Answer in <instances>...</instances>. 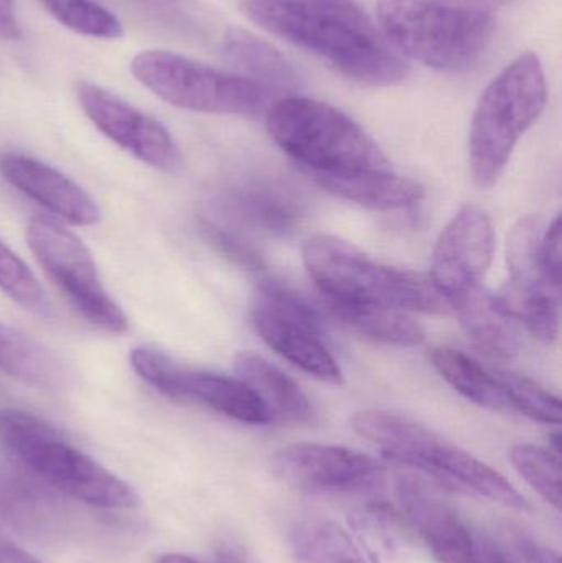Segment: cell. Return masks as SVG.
<instances>
[{"label": "cell", "mask_w": 562, "mask_h": 563, "mask_svg": "<svg viewBox=\"0 0 562 563\" xmlns=\"http://www.w3.org/2000/svg\"><path fill=\"white\" fill-rule=\"evenodd\" d=\"M562 227L561 218H557L543 238V246H541V267H543L544 277L553 287H561V269H562Z\"/></svg>", "instance_id": "d6a6232c"}, {"label": "cell", "mask_w": 562, "mask_h": 563, "mask_svg": "<svg viewBox=\"0 0 562 563\" xmlns=\"http://www.w3.org/2000/svg\"><path fill=\"white\" fill-rule=\"evenodd\" d=\"M280 2L309 3V5L327 7V9L346 10V12L360 10L355 0H280Z\"/></svg>", "instance_id": "74e56055"}, {"label": "cell", "mask_w": 562, "mask_h": 563, "mask_svg": "<svg viewBox=\"0 0 562 563\" xmlns=\"http://www.w3.org/2000/svg\"><path fill=\"white\" fill-rule=\"evenodd\" d=\"M312 177L329 194L372 210H401L415 207L425 197V187L419 181L401 177L395 170H362Z\"/></svg>", "instance_id": "e0dca14e"}, {"label": "cell", "mask_w": 562, "mask_h": 563, "mask_svg": "<svg viewBox=\"0 0 562 563\" xmlns=\"http://www.w3.org/2000/svg\"><path fill=\"white\" fill-rule=\"evenodd\" d=\"M0 373L32 384L55 389L65 383L66 371L52 351L32 338L0 321Z\"/></svg>", "instance_id": "7402d4cb"}, {"label": "cell", "mask_w": 562, "mask_h": 563, "mask_svg": "<svg viewBox=\"0 0 562 563\" xmlns=\"http://www.w3.org/2000/svg\"><path fill=\"white\" fill-rule=\"evenodd\" d=\"M350 528L370 563H399L405 555V536L398 516L385 503H368L349 518Z\"/></svg>", "instance_id": "cb8c5ba5"}, {"label": "cell", "mask_w": 562, "mask_h": 563, "mask_svg": "<svg viewBox=\"0 0 562 563\" xmlns=\"http://www.w3.org/2000/svg\"><path fill=\"white\" fill-rule=\"evenodd\" d=\"M481 353L495 361H511L521 350L520 323L508 313L500 298L484 285L471 288L449 301Z\"/></svg>", "instance_id": "2e32d148"}, {"label": "cell", "mask_w": 562, "mask_h": 563, "mask_svg": "<svg viewBox=\"0 0 562 563\" xmlns=\"http://www.w3.org/2000/svg\"><path fill=\"white\" fill-rule=\"evenodd\" d=\"M379 33L393 49L442 73H465L487 52L494 16L441 0H379Z\"/></svg>", "instance_id": "7a4b0ae2"}, {"label": "cell", "mask_w": 562, "mask_h": 563, "mask_svg": "<svg viewBox=\"0 0 562 563\" xmlns=\"http://www.w3.org/2000/svg\"><path fill=\"white\" fill-rule=\"evenodd\" d=\"M0 290L26 310L38 314H46L49 311L48 298L38 279L2 241H0Z\"/></svg>", "instance_id": "4dcf8cb0"}, {"label": "cell", "mask_w": 562, "mask_h": 563, "mask_svg": "<svg viewBox=\"0 0 562 563\" xmlns=\"http://www.w3.org/2000/svg\"><path fill=\"white\" fill-rule=\"evenodd\" d=\"M518 549L528 563H561L558 552L527 536L518 538Z\"/></svg>", "instance_id": "e575fe53"}, {"label": "cell", "mask_w": 562, "mask_h": 563, "mask_svg": "<svg viewBox=\"0 0 562 563\" xmlns=\"http://www.w3.org/2000/svg\"><path fill=\"white\" fill-rule=\"evenodd\" d=\"M134 78L174 108L205 114L253 118L267 111L271 89L167 49H145L132 58Z\"/></svg>", "instance_id": "52a82bcc"}, {"label": "cell", "mask_w": 562, "mask_h": 563, "mask_svg": "<svg viewBox=\"0 0 562 563\" xmlns=\"http://www.w3.org/2000/svg\"><path fill=\"white\" fill-rule=\"evenodd\" d=\"M251 320L267 346L309 376L342 386L343 373L323 336L319 310L287 285L273 279L257 284Z\"/></svg>", "instance_id": "9c48e42d"}, {"label": "cell", "mask_w": 562, "mask_h": 563, "mask_svg": "<svg viewBox=\"0 0 562 563\" xmlns=\"http://www.w3.org/2000/svg\"><path fill=\"white\" fill-rule=\"evenodd\" d=\"M495 377L500 383L511 410H518L528 419L544 426H561L560 397L554 396L530 377L520 376V374L500 371L495 374Z\"/></svg>", "instance_id": "f546056e"}, {"label": "cell", "mask_w": 562, "mask_h": 563, "mask_svg": "<svg viewBox=\"0 0 562 563\" xmlns=\"http://www.w3.org/2000/svg\"><path fill=\"white\" fill-rule=\"evenodd\" d=\"M510 462L518 475L540 495L543 501L553 506L557 511L561 508V460L560 455L531 445L518 443L510 450Z\"/></svg>", "instance_id": "f1b7e54d"}, {"label": "cell", "mask_w": 562, "mask_h": 563, "mask_svg": "<svg viewBox=\"0 0 562 563\" xmlns=\"http://www.w3.org/2000/svg\"><path fill=\"white\" fill-rule=\"evenodd\" d=\"M0 175L13 188L75 227H95L102 214L96 201L56 168L19 152L0 154Z\"/></svg>", "instance_id": "9a60e30c"}, {"label": "cell", "mask_w": 562, "mask_h": 563, "mask_svg": "<svg viewBox=\"0 0 562 563\" xmlns=\"http://www.w3.org/2000/svg\"><path fill=\"white\" fill-rule=\"evenodd\" d=\"M547 102V75L537 53H521L488 82L469 134L472 180L481 190L497 185L515 147L537 124Z\"/></svg>", "instance_id": "3957f363"}, {"label": "cell", "mask_w": 562, "mask_h": 563, "mask_svg": "<svg viewBox=\"0 0 562 563\" xmlns=\"http://www.w3.org/2000/svg\"><path fill=\"white\" fill-rule=\"evenodd\" d=\"M26 243L46 277L88 323L112 334L129 330L124 310L106 290L91 251L76 234L35 217L26 227Z\"/></svg>", "instance_id": "ba28073f"}, {"label": "cell", "mask_w": 562, "mask_h": 563, "mask_svg": "<svg viewBox=\"0 0 562 563\" xmlns=\"http://www.w3.org/2000/svg\"><path fill=\"white\" fill-rule=\"evenodd\" d=\"M304 266L327 300L382 305L401 311L442 313L449 301L426 277L376 263L362 250L317 234L304 246Z\"/></svg>", "instance_id": "8992f818"}, {"label": "cell", "mask_w": 562, "mask_h": 563, "mask_svg": "<svg viewBox=\"0 0 562 563\" xmlns=\"http://www.w3.org/2000/svg\"><path fill=\"white\" fill-rule=\"evenodd\" d=\"M22 38V25L13 0H0V40Z\"/></svg>", "instance_id": "d590c367"}, {"label": "cell", "mask_w": 562, "mask_h": 563, "mask_svg": "<svg viewBox=\"0 0 562 563\" xmlns=\"http://www.w3.org/2000/svg\"><path fill=\"white\" fill-rule=\"evenodd\" d=\"M223 203L234 220L269 234L290 233L302 218L296 198L271 185L250 184L233 188Z\"/></svg>", "instance_id": "d6986e66"}, {"label": "cell", "mask_w": 562, "mask_h": 563, "mask_svg": "<svg viewBox=\"0 0 562 563\" xmlns=\"http://www.w3.org/2000/svg\"><path fill=\"white\" fill-rule=\"evenodd\" d=\"M201 231L210 244H213L214 250L236 266L251 271V273H263L266 269L263 256L236 234L230 233L210 221L201 223Z\"/></svg>", "instance_id": "1f68e13d"}, {"label": "cell", "mask_w": 562, "mask_h": 563, "mask_svg": "<svg viewBox=\"0 0 562 563\" xmlns=\"http://www.w3.org/2000/svg\"><path fill=\"white\" fill-rule=\"evenodd\" d=\"M277 147L307 174L393 170L375 141L335 106L306 96L277 99L266 111Z\"/></svg>", "instance_id": "5b68a950"}, {"label": "cell", "mask_w": 562, "mask_h": 563, "mask_svg": "<svg viewBox=\"0 0 562 563\" xmlns=\"http://www.w3.org/2000/svg\"><path fill=\"white\" fill-rule=\"evenodd\" d=\"M234 371L238 379L243 380L260 397L261 402L273 416L274 422H313L316 412L309 397L283 369L266 357L253 351H241L234 357Z\"/></svg>", "instance_id": "ac0fdd59"}, {"label": "cell", "mask_w": 562, "mask_h": 563, "mask_svg": "<svg viewBox=\"0 0 562 563\" xmlns=\"http://www.w3.org/2000/svg\"><path fill=\"white\" fill-rule=\"evenodd\" d=\"M508 313L524 323L538 340L554 343L560 334V288L541 284L518 287L508 284L497 294Z\"/></svg>", "instance_id": "d4e9b609"}, {"label": "cell", "mask_w": 562, "mask_h": 563, "mask_svg": "<svg viewBox=\"0 0 562 563\" xmlns=\"http://www.w3.org/2000/svg\"><path fill=\"white\" fill-rule=\"evenodd\" d=\"M428 356L439 376L465 399L494 412L511 410L497 377L467 354L452 347L439 346L429 351Z\"/></svg>", "instance_id": "603a6c76"}, {"label": "cell", "mask_w": 562, "mask_h": 563, "mask_svg": "<svg viewBox=\"0 0 562 563\" xmlns=\"http://www.w3.org/2000/svg\"><path fill=\"white\" fill-rule=\"evenodd\" d=\"M333 314L346 327L386 346L412 347L425 341V330L405 311L382 305L329 300Z\"/></svg>", "instance_id": "44dd1931"}, {"label": "cell", "mask_w": 562, "mask_h": 563, "mask_svg": "<svg viewBox=\"0 0 562 563\" xmlns=\"http://www.w3.org/2000/svg\"><path fill=\"white\" fill-rule=\"evenodd\" d=\"M224 58L247 75V78L267 88L289 89L299 85L300 78L293 63L266 40L244 29H230L223 36Z\"/></svg>", "instance_id": "ffe728a7"}, {"label": "cell", "mask_w": 562, "mask_h": 563, "mask_svg": "<svg viewBox=\"0 0 562 563\" xmlns=\"http://www.w3.org/2000/svg\"><path fill=\"white\" fill-rule=\"evenodd\" d=\"M0 443L23 468L76 501L101 509L141 505V496L129 483L33 413L0 410Z\"/></svg>", "instance_id": "277c9868"}, {"label": "cell", "mask_w": 562, "mask_h": 563, "mask_svg": "<svg viewBox=\"0 0 562 563\" xmlns=\"http://www.w3.org/2000/svg\"><path fill=\"white\" fill-rule=\"evenodd\" d=\"M43 9L66 29L98 40L124 35L121 20L95 0H38Z\"/></svg>", "instance_id": "83f0119b"}, {"label": "cell", "mask_w": 562, "mask_h": 563, "mask_svg": "<svg viewBox=\"0 0 562 563\" xmlns=\"http://www.w3.org/2000/svg\"><path fill=\"white\" fill-rule=\"evenodd\" d=\"M214 563H244V561L238 558L236 554H231V552H221V554H218L217 562Z\"/></svg>", "instance_id": "ab89813d"}, {"label": "cell", "mask_w": 562, "mask_h": 563, "mask_svg": "<svg viewBox=\"0 0 562 563\" xmlns=\"http://www.w3.org/2000/svg\"><path fill=\"white\" fill-rule=\"evenodd\" d=\"M293 544L302 563H370L353 536L329 519L299 522Z\"/></svg>", "instance_id": "484cf974"}, {"label": "cell", "mask_w": 562, "mask_h": 563, "mask_svg": "<svg viewBox=\"0 0 562 563\" xmlns=\"http://www.w3.org/2000/svg\"><path fill=\"white\" fill-rule=\"evenodd\" d=\"M471 563H511L500 545L487 536H477L474 539Z\"/></svg>", "instance_id": "836d02e7"}, {"label": "cell", "mask_w": 562, "mask_h": 563, "mask_svg": "<svg viewBox=\"0 0 562 563\" xmlns=\"http://www.w3.org/2000/svg\"><path fill=\"white\" fill-rule=\"evenodd\" d=\"M276 478L309 495H345L376 488L385 465L366 453L326 443H294L271 459Z\"/></svg>", "instance_id": "8fae6325"}, {"label": "cell", "mask_w": 562, "mask_h": 563, "mask_svg": "<svg viewBox=\"0 0 562 563\" xmlns=\"http://www.w3.org/2000/svg\"><path fill=\"white\" fill-rule=\"evenodd\" d=\"M448 488L421 472L403 473L395 493L406 525L439 563H471L474 534L444 493Z\"/></svg>", "instance_id": "4fadbf2b"}, {"label": "cell", "mask_w": 562, "mask_h": 563, "mask_svg": "<svg viewBox=\"0 0 562 563\" xmlns=\"http://www.w3.org/2000/svg\"><path fill=\"white\" fill-rule=\"evenodd\" d=\"M494 253L495 230L491 217L482 208L467 205L439 236L429 280L451 301L482 284Z\"/></svg>", "instance_id": "5bb4252c"}, {"label": "cell", "mask_w": 562, "mask_h": 563, "mask_svg": "<svg viewBox=\"0 0 562 563\" xmlns=\"http://www.w3.org/2000/svg\"><path fill=\"white\" fill-rule=\"evenodd\" d=\"M241 10L271 35L317 56L360 85L395 86L409 65L383 38L362 9H327L280 0H244Z\"/></svg>", "instance_id": "6da1fadb"}, {"label": "cell", "mask_w": 562, "mask_h": 563, "mask_svg": "<svg viewBox=\"0 0 562 563\" xmlns=\"http://www.w3.org/2000/svg\"><path fill=\"white\" fill-rule=\"evenodd\" d=\"M76 96L92 125L132 157L162 172L181 167L180 147L161 121L86 79L76 82Z\"/></svg>", "instance_id": "7c38bea8"}, {"label": "cell", "mask_w": 562, "mask_h": 563, "mask_svg": "<svg viewBox=\"0 0 562 563\" xmlns=\"http://www.w3.org/2000/svg\"><path fill=\"white\" fill-rule=\"evenodd\" d=\"M0 563H42L9 541H0Z\"/></svg>", "instance_id": "8d00e7d4"}, {"label": "cell", "mask_w": 562, "mask_h": 563, "mask_svg": "<svg viewBox=\"0 0 562 563\" xmlns=\"http://www.w3.org/2000/svg\"><path fill=\"white\" fill-rule=\"evenodd\" d=\"M544 233H547V224L543 218L533 217V214L520 218L511 227L507 238V264L510 271L508 284L518 285V287L551 285L541 267Z\"/></svg>", "instance_id": "4316f807"}, {"label": "cell", "mask_w": 562, "mask_h": 563, "mask_svg": "<svg viewBox=\"0 0 562 563\" xmlns=\"http://www.w3.org/2000/svg\"><path fill=\"white\" fill-rule=\"evenodd\" d=\"M129 361L145 384L168 399L198 404L247 426L274 423L260 397L238 377L190 369L155 346L134 347Z\"/></svg>", "instance_id": "30bf717a"}, {"label": "cell", "mask_w": 562, "mask_h": 563, "mask_svg": "<svg viewBox=\"0 0 562 563\" xmlns=\"http://www.w3.org/2000/svg\"><path fill=\"white\" fill-rule=\"evenodd\" d=\"M155 563H200L195 561V559L188 558V555L184 554H175V552H170V554L161 555Z\"/></svg>", "instance_id": "f35d334b"}]
</instances>
